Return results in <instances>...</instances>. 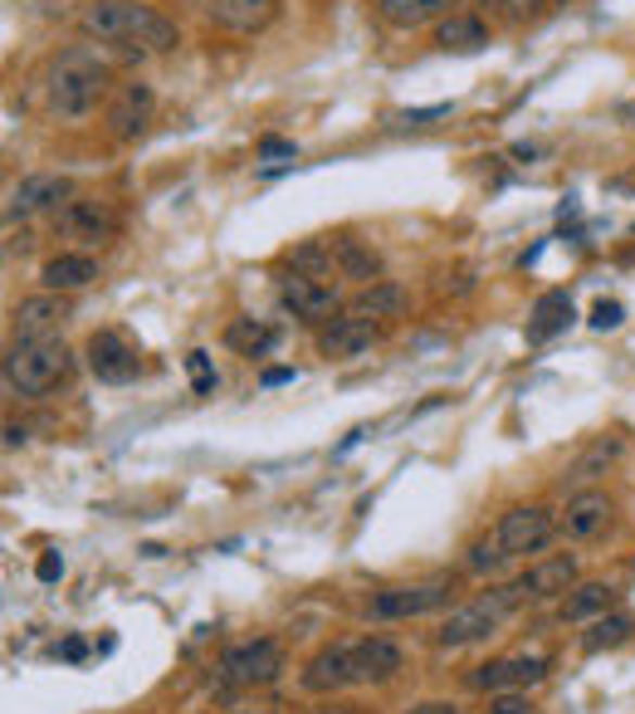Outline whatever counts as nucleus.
<instances>
[{
  "label": "nucleus",
  "mask_w": 635,
  "mask_h": 714,
  "mask_svg": "<svg viewBox=\"0 0 635 714\" xmlns=\"http://www.w3.org/2000/svg\"><path fill=\"white\" fill-rule=\"evenodd\" d=\"M78 29L103 39V45H137L152 49V54H166V49L181 45L172 20L162 10L142 5V0H88L84 15H78Z\"/></svg>",
  "instance_id": "f257e3e1"
},
{
  "label": "nucleus",
  "mask_w": 635,
  "mask_h": 714,
  "mask_svg": "<svg viewBox=\"0 0 635 714\" xmlns=\"http://www.w3.org/2000/svg\"><path fill=\"white\" fill-rule=\"evenodd\" d=\"M45 88H49V108H54V113L84 117V113H93L98 98L107 93V64L88 45L64 49V54L49 64Z\"/></svg>",
  "instance_id": "f03ea898"
},
{
  "label": "nucleus",
  "mask_w": 635,
  "mask_h": 714,
  "mask_svg": "<svg viewBox=\"0 0 635 714\" xmlns=\"http://www.w3.org/2000/svg\"><path fill=\"white\" fill-rule=\"evenodd\" d=\"M68 377L64 338H15L5 352V381L20 397H45Z\"/></svg>",
  "instance_id": "7ed1b4c3"
},
{
  "label": "nucleus",
  "mask_w": 635,
  "mask_h": 714,
  "mask_svg": "<svg viewBox=\"0 0 635 714\" xmlns=\"http://www.w3.org/2000/svg\"><path fill=\"white\" fill-rule=\"evenodd\" d=\"M528 602V587L523 583H508V587H494V592L474 597L469 606H459V612H449L445 622H440L435 641L440 646H469L479 641V636H488L498 622H504L508 612H518V606Z\"/></svg>",
  "instance_id": "20e7f679"
},
{
  "label": "nucleus",
  "mask_w": 635,
  "mask_h": 714,
  "mask_svg": "<svg viewBox=\"0 0 635 714\" xmlns=\"http://www.w3.org/2000/svg\"><path fill=\"white\" fill-rule=\"evenodd\" d=\"M455 583L449 577H430V583H410V587H381L377 597L367 602L371 622H406V616H426L435 606L449 602Z\"/></svg>",
  "instance_id": "39448f33"
},
{
  "label": "nucleus",
  "mask_w": 635,
  "mask_h": 714,
  "mask_svg": "<svg viewBox=\"0 0 635 714\" xmlns=\"http://www.w3.org/2000/svg\"><path fill=\"white\" fill-rule=\"evenodd\" d=\"M553 528L557 524L543 504H518L498 518L494 538H498V548H504V558H528V553H537V548H547Z\"/></svg>",
  "instance_id": "423d86ee"
},
{
  "label": "nucleus",
  "mask_w": 635,
  "mask_h": 714,
  "mask_svg": "<svg viewBox=\"0 0 635 714\" xmlns=\"http://www.w3.org/2000/svg\"><path fill=\"white\" fill-rule=\"evenodd\" d=\"M279 671H283V651H279V641H269V636L230 646L220 661V675L230 685H269V680H279Z\"/></svg>",
  "instance_id": "0eeeda50"
},
{
  "label": "nucleus",
  "mask_w": 635,
  "mask_h": 714,
  "mask_svg": "<svg viewBox=\"0 0 635 714\" xmlns=\"http://www.w3.org/2000/svg\"><path fill=\"white\" fill-rule=\"evenodd\" d=\"M64 201H74V186H68V176L35 172V176H25V181L10 191L5 215H10V221H25V215H39V211H59Z\"/></svg>",
  "instance_id": "6e6552de"
},
{
  "label": "nucleus",
  "mask_w": 635,
  "mask_h": 714,
  "mask_svg": "<svg viewBox=\"0 0 635 714\" xmlns=\"http://www.w3.org/2000/svg\"><path fill=\"white\" fill-rule=\"evenodd\" d=\"M88 367H93V377L98 381H107V387H123V381H132L137 377V348L123 338V333H113V328H103V333H93L88 338Z\"/></svg>",
  "instance_id": "1a4fd4ad"
},
{
  "label": "nucleus",
  "mask_w": 635,
  "mask_h": 714,
  "mask_svg": "<svg viewBox=\"0 0 635 714\" xmlns=\"http://www.w3.org/2000/svg\"><path fill=\"white\" fill-rule=\"evenodd\" d=\"M211 25L234 29V35H259V29L274 25L279 15V0H191Z\"/></svg>",
  "instance_id": "9d476101"
},
{
  "label": "nucleus",
  "mask_w": 635,
  "mask_h": 714,
  "mask_svg": "<svg viewBox=\"0 0 635 714\" xmlns=\"http://www.w3.org/2000/svg\"><path fill=\"white\" fill-rule=\"evenodd\" d=\"M59 230L74 235L84 245H103L107 235L117 230V215L107 201H93V196H74V201L59 205Z\"/></svg>",
  "instance_id": "9b49d317"
},
{
  "label": "nucleus",
  "mask_w": 635,
  "mask_h": 714,
  "mask_svg": "<svg viewBox=\"0 0 635 714\" xmlns=\"http://www.w3.org/2000/svg\"><path fill=\"white\" fill-rule=\"evenodd\" d=\"M279 303L293 313V318H308V323H322V318H338L342 299L332 284H318V279H303V274H293V279L279 284Z\"/></svg>",
  "instance_id": "f8f14e48"
},
{
  "label": "nucleus",
  "mask_w": 635,
  "mask_h": 714,
  "mask_svg": "<svg viewBox=\"0 0 635 714\" xmlns=\"http://www.w3.org/2000/svg\"><path fill=\"white\" fill-rule=\"evenodd\" d=\"M152 108H156L152 88H147V84H123L113 93V103H107V133L123 137V142L142 137L147 123H152Z\"/></svg>",
  "instance_id": "ddd939ff"
},
{
  "label": "nucleus",
  "mask_w": 635,
  "mask_h": 714,
  "mask_svg": "<svg viewBox=\"0 0 635 714\" xmlns=\"http://www.w3.org/2000/svg\"><path fill=\"white\" fill-rule=\"evenodd\" d=\"M377 323L361 318V313H338V318H328V328L318 333V348L322 358H361V352L377 348Z\"/></svg>",
  "instance_id": "4468645a"
},
{
  "label": "nucleus",
  "mask_w": 635,
  "mask_h": 714,
  "mask_svg": "<svg viewBox=\"0 0 635 714\" xmlns=\"http://www.w3.org/2000/svg\"><path fill=\"white\" fill-rule=\"evenodd\" d=\"M401 646L386 641V636H361L352 641V685H381L401 671Z\"/></svg>",
  "instance_id": "2eb2a0df"
},
{
  "label": "nucleus",
  "mask_w": 635,
  "mask_h": 714,
  "mask_svg": "<svg viewBox=\"0 0 635 714\" xmlns=\"http://www.w3.org/2000/svg\"><path fill=\"white\" fill-rule=\"evenodd\" d=\"M10 318H15V338H59V328L68 318V303L45 289L35 299H20Z\"/></svg>",
  "instance_id": "dca6fc26"
},
{
  "label": "nucleus",
  "mask_w": 635,
  "mask_h": 714,
  "mask_svg": "<svg viewBox=\"0 0 635 714\" xmlns=\"http://www.w3.org/2000/svg\"><path fill=\"white\" fill-rule=\"evenodd\" d=\"M547 671H553L547 655H504V661L479 665L474 685L479 690H518V685H537Z\"/></svg>",
  "instance_id": "f3484780"
},
{
  "label": "nucleus",
  "mask_w": 635,
  "mask_h": 714,
  "mask_svg": "<svg viewBox=\"0 0 635 714\" xmlns=\"http://www.w3.org/2000/svg\"><path fill=\"white\" fill-rule=\"evenodd\" d=\"M352 685V641H338V646H322L308 665H303V690L313 694H332Z\"/></svg>",
  "instance_id": "a211bd4d"
},
{
  "label": "nucleus",
  "mask_w": 635,
  "mask_h": 714,
  "mask_svg": "<svg viewBox=\"0 0 635 714\" xmlns=\"http://www.w3.org/2000/svg\"><path fill=\"white\" fill-rule=\"evenodd\" d=\"M606 518H611V499L596 494V489H582L576 499H567V514H562V534L576 538V543H586V538H596L606 528Z\"/></svg>",
  "instance_id": "6ab92c4d"
},
{
  "label": "nucleus",
  "mask_w": 635,
  "mask_h": 714,
  "mask_svg": "<svg viewBox=\"0 0 635 714\" xmlns=\"http://www.w3.org/2000/svg\"><path fill=\"white\" fill-rule=\"evenodd\" d=\"M572 318H576V313H572V299H567L562 289L537 293L533 313H528V342H547V338H557V333H567V323H572Z\"/></svg>",
  "instance_id": "aec40b11"
},
{
  "label": "nucleus",
  "mask_w": 635,
  "mask_h": 714,
  "mask_svg": "<svg viewBox=\"0 0 635 714\" xmlns=\"http://www.w3.org/2000/svg\"><path fill=\"white\" fill-rule=\"evenodd\" d=\"M518 583L528 587V597H567L576 587V563L572 558H543V563H533Z\"/></svg>",
  "instance_id": "412c9836"
},
{
  "label": "nucleus",
  "mask_w": 635,
  "mask_h": 714,
  "mask_svg": "<svg viewBox=\"0 0 635 714\" xmlns=\"http://www.w3.org/2000/svg\"><path fill=\"white\" fill-rule=\"evenodd\" d=\"M332 245V260H338V274L342 279H361V284H377L381 274V254L371 250L367 240H357V235H338Z\"/></svg>",
  "instance_id": "4be33fe9"
},
{
  "label": "nucleus",
  "mask_w": 635,
  "mask_h": 714,
  "mask_svg": "<svg viewBox=\"0 0 635 714\" xmlns=\"http://www.w3.org/2000/svg\"><path fill=\"white\" fill-rule=\"evenodd\" d=\"M98 279V264L93 254H54V260L39 270V284L49 293H64V289H84V284Z\"/></svg>",
  "instance_id": "5701e85b"
},
{
  "label": "nucleus",
  "mask_w": 635,
  "mask_h": 714,
  "mask_svg": "<svg viewBox=\"0 0 635 714\" xmlns=\"http://www.w3.org/2000/svg\"><path fill=\"white\" fill-rule=\"evenodd\" d=\"M435 45L445 49V54H474V49L488 45V29L479 15H449V20H440Z\"/></svg>",
  "instance_id": "b1692460"
},
{
  "label": "nucleus",
  "mask_w": 635,
  "mask_h": 714,
  "mask_svg": "<svg viewBox=\"0 0 635 714\" xmlns=\"http://www.w3.org/2000/svg\"><path fill=\"white\" fill-rule=\"evenodd\" d=\"M631 636H635V616L631 612H606V616H596V622L582 631V651L586 655L615 651V646H625Z\"/></svg>",
  "instance_id": "393cba45"
},
{
  "label": "nucleus",
  "mask_w": 635,
  "mask_h": 714,
  "mask_svg": "<svg viewBox=\"0 0 635 714\" xmlns=\"http://www.w3.org/2000/svg\"><path fill=\"white\" fill-rule=\"evenodd\" d=\"M449 5H459V0H377V15L396 29H416V25H426V20L445 15Z\"/></svg>",
  "instance_id": "a878e982"
},
{
  "label": "nucleus",
  "mask_w": 635,
  "mask_h": 714,
  "mask_svg": "<svg viewBox=\"0 0 635 714\" xmlns=\"http://www.w3.org/2000/svg\"><path fill=\"white\" fill-rule=\"evenodd\" d=\"M615 602V587L606 583H576L572 592L562 597V622H586V616H606Z\"/></svg>",
  "instance_id": "bb28decb"
},
{
  "label": "nucleus",
  "mask_w": 635,
  "mask_h": 714,
  "mask_svg": "<svg viewBox=\"0 0 635 714\" xmlns=\"http://www.w3.org/2000/svg\"><path fill=\"white\" fill-rule=\"evenodd\" d=\"M406 289L401 284H386V279H377V284H367V289L352 299V313H361V318H396V313H406Z\"/></svg>",
  "instance_id": "cd10ccee"
},
{
  "label": "nucleus",
  "mask_w": 635,
  "mask_h": 714,
  "mask_svg": "<svg viewBox=\"0 0 635 714\" xmlns=\"http://www.w3.org/2000/svg\"><path fill=\"white\" fill-rule=\"evenodd\" d=\"M289 264L293 274H303V279H332V270H338V260H332V245L328 240H303L289 250Z\"/></svg>",
  "instance_id": "c85d7f7f"
},
{
  "label": "nucleus",
  "mask_w": 635,
  "mask_h": 714,
  "mask_svg": "<svg viewBox=\"0 0 635 714\" xmlns=\"http://www.w3.org/2000/svg\"><path fill=\"white\" fill-rule=\"evenodd\" d=\"M615 455H621V440H615V436L592 440V446H586L582 455H576V465L567 469V479H572V485H586V479H596V475H601V469L611 465Z\"/></svg>",
  "instance_id": "c756f323"
},
{
  "label": "nucleus",
  "mask_w": 635,
  "mask_h": 714,
  "mask_svg": "<svg viewBox=\"0 0 635 714\" xmlns=\"http://www.w3.org/2000/svg\"><path fill=\"white\" fill-rule=\"evenodd\" d=\"M225 342H230L234 352H244V358H264V352L274 348V328H264L259 318H234L230 328H225Z\"/></svg>",
  "instance_id": "7c9ffc66"
},
{
  "label": "nucleus",
  "mask_w": 635,
  "mask_h": 714,
  "mask_svg": "<svg viewBox=\"0 0 635 714\" xmlns=\"http://www.w3.org/2000/svg\"><path fill=\"white\" fill-rule=\"evenodd\" d=\"M186 367H191V387H195V397H211L215 391V367H211V352H186Z\"/></svg>",
  "instance_id": "2f4dec72"
},
{
  "label": "nucleus",
  "mask_w": 635,
  "mask_h": 714,
  "mask_svg": "<svg viewBox=\"0 0 635 714\" xmlns=\"http://www.w3.org/2000/svg\"><path fill=\"white\" fill-rule=\"evenodd\" d=\"M498 563H504V548H498V538H484V543L469 548V573H494Z\"/></svg>",
  "instance_id": "473e14b6"
},
{
  "label": "nucleus",
  "mask_w": 635,
  "mask_h": 714,
  "mask_svg": "<svg viewBox=\"0 0 635 714\" xmlns=\"http://www.w3.org/2000/svg\"><path fill=\"white\" fill-rule=\"evenodd\" d=\"M621 323H625V303H615V299H596V309H592V328L611 333V328H621Z\"/></svg>",
  "instance_id": "72a5a7b5"
},
{
  "label": "nucleus",
  "mask_w": 635,
  "mask_h": 714,
  "mask_svg": "<svg viewBox=\"0 0 635 714\" xmlns=\"http://www.w3.org/2000/svg\"><path fill=\"white\" fill-rule=\"evenodd\" d=\"M435 117H449V103H430V108H406V113L396 117L401 127H426V123H435Z\"/></svg>",
  "instance_id": "f704fd0d"
},
{
  "label": "nucleus",
  "mask_w": 635,
  "mask_h": 714,
  "mask_svg": "<svg viewBox=\"0 0 635 714\" xmlns=\"http://www.w3.org/2000/svg\"><path fill=\"white\" fill-rule=\"evenodd\" d=\"M508 15H513V20H543L547 0H508Z\"/></svg>",
  "instance_id": "c9c22d12"
},
{
  "label": "nucleus",
  "mask_w": 635,
  "mask_h": 714,
  "mask_svg": "<svg viewBox=\"0 0 635 714\" xmlns=\"http://www.w3.org/2000/svg\"><path fill=\"white\" fill-rule=\"evenodd\" d=\"M35 577H39V583H59V577H64V558H59V553H45V558L35 563Z\"/></svg>",
  "instance_id": "e433bc0d"
},
{
  "label": "nucleus",
  "mask_w": 635,
  "mask_h": 714,
  "mask_svg": "<svg viewBox=\"0 0 635 714\" xmlns=\"http://www.w3.org/2000/svg\"><path fill=\"white\" fill-rule=\"evenodd\" d=\"M488 714H533V704H528L523 694H498V700L488 704Z\"/></svg>",
  "instance_id": "4c0bfd02"
},
{
  "label": "nucleus",
  "mask_w": 635,
  "mask_h": 714,
  "mask_svg": "<svg viewBox=\"0 0 635 714\" xmlns=\"http://www.w3.org/2000/svg\"><path fill=\"white\" fill-rule=\"evenodd\" d=\"M259 156H299V147L283 137H259Z\"/></svg>",
  "instance_id": "58836bf2"
},
{
  "label": "nucleus",
  "mask_w": 635,
  "mask_h": 714,
  "mask_svg": "<svg viewBox=\"0 0 635 714\" xmlns=\"http://www.w3.org/2000/svg\"><path fill=\"white\" fill-rule=\"evenodd\" d=\"M59 655H64L68 665H78V661H84V655H88V641H84V636H64V646H59Z\"/></svg>",
  "instance_id": "ea45409f"
},
{
  "label": "nucleus",
  "mask_w": 635,
  "mask_h": 714,
  "mask_svg": "<svg viewBox=\"0 0 635 714\" xmlns=\"http://www.w3.org/2000/svg\"><path fill=\"white\" fill-rule=\"evenodd\" d=\"M406 714H459L455 704H445V700H426V704H416V710H406Z\"/></svg>",
  "instance_id": "a19ab883"
},
{
  "label": "nucleus",
  "mask_w": 635,
  "mask_h": 714,
  "mask_svg": "<svg viewBox=\"0 0 635 714\" xmlns=\"http://www.w3.org/2000/svg\"><path fill=\"white\" fill-rule=\"evenodd\" d=\"M283 381H293L289 367H269V372H264V387H283Z\"/></svg>",
  "instance_id": "79ce46f5"
},
{
  "label": "nucleus",
  "mask_w": 635,
  "mask_h": 714,
  "mask_svg": "<svg viewBox=\"0 0 635 714\" xmlns=\"http://www.w3.org/2000/svg\"><path fill=\"white\" fill-rule=\"evenodd\" d=\"M5 446H25V426H5Z\"/></svg>",
  "instance_id": "37998d69"
},
{
  "label": "nucleus",
  "mask_w": 635,
  "mask_h": 714,
  "mask_svg": "<svg viewBox=\"0 0 635 714\" xmlns=\"http://www.w3.org/2000/svg\"><path fill=\"white\" fill-rule=\"evenodd\" d=\"M625 123H635V103H625Z\"/></svg>",
  "instance_id": "c03bdc74"
},
{
  "label": "nucleus",
  "mask_w": 635,
  "mask_h": 714,
  "mask_svg": "<svg viewBox=\"0 0 635 714\" xmlns=\"http://www.w3.org/2000/svg\"><path fill=\"white\" fill-rule=\"evenodd\" d=\"M562 5H567V0H562Z\"/></svg>",
  "instance_id": "a18cd8bd"
}]
</instances>
